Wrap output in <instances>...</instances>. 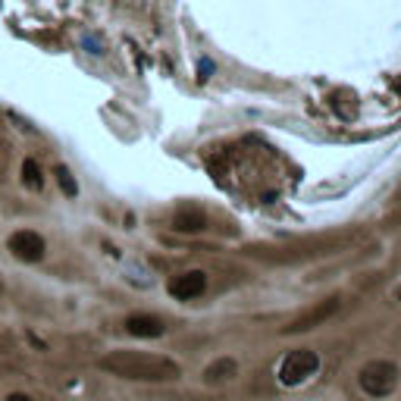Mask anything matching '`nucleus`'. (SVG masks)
I'll use <instances>...</instances> for the list:
<instances>
[{
  "label": "nucleus",
  "mask_w": 401,
  "mask_h": 401,
  "mask_svg": "<svg viewBox=\"0 0 401 401\" xmlns=\"http://www.w3.org/2000/svg\"><path fill=\"white\" fill-rule=\"evenodd\" d=\"M100 370L122 379H138V383H170L179 379V364L160 354H141V351H113L100 357Z\"/></svg>",
  "instance_id": "obj_1"
},
{
  "label": "nucleus",
  "mask_w": 401,
  "mask_h": 401,
  "mask_svg": "<svg viewBox=\"0 0 401 401\" xmlns=\"http://www.w3.org/2000/svg\"><path fill=\"white\" fill-rule=\"evenodd\" d=\"M357 383L370 398H385L395 392L398 385V367L392 361H370L367 367L357 373Z\"/></svg>",
  "instance_id": "obj_2"
},
{
  "label": "nucleus",
  "mask_w": 401,
  "mask_h": 401,
  "mask_svg": "<svg viewBox=\"0 0 401 401\" xmlns=\"http://www.w3.org/2000/svg\"><path fill=\"white\" fill-rule=\"evenodd\" d=\"M320 370V357L308 351V348H301V351H289L286 361L279 364V383L289 385V389H295V385L308 383V379Z\"/></svg>",
  "instance_id": "obj_3"
},
{
  "label": "nucleus",
  "mask_w": 401,
  "mask_h": 401,
  "mask_svg": "<svg viewBox=\"0 0 401 401\" xmlns=\"http://www.w3.org/2000/svg\"><path fill=\"white\" fill-rule=\"evenodd\" d=\"M6 248H10V254L16 260H23V264H41V260H45V254H47V242L35 229L13 232L10 242H6Z\"/></svg>",
  "instance_id": "obj_4"
},
{
  "label": "nucleus",
  "mask_w": 401,
  "mask_h": 401,
  "mask_svg": "<svg viewBox=\"0 0 401 401\" xmlns=\"http://www.w3.org/2000/svg\"><path fill=\"white\" fill-rule=\"evenodd\" d=\"M204 289H207V276L201 269H188V273H182L170 282V295L179 298V301H194V298L204 295Z\"/></svg>",
  "instance_id": "obj_5"
},
{
  "label": "nucleus",
  "mask_w": 401,
  "mask_h": 401,
  "mask_svg": "<svg viewBox=\"0 0 401 401\" xmlns=\"http://www.w3.org/2000/svg\"><path fill=\"white\" fill-rule=\"evenodd\" d=\"M339 310V298H326V301H320L317 308H310L308 313H301V317L295 320L291 326H286V332H304V330H313V326H320V323H326V320L332 317V313Z\"/></svg>",
  "instance_id": "obj_6"
},
{
  "label": "nucleus",
  "mask_w": 401,
  "mask_h": 401,
  "mask_svg": "<svg viewBox=\"0 0 401 401\" xmlns=\"http://www.w3.org/2000/svg\"><path fill=\"white\" fill-rule=\"evenodd\" d=\"M126 332L138 335V339H160V335L166 332V326L154 313H132V317L126 320Z\"/></svg>",
  "instance_id": "obj_7"
},
{
  "label": "nucleus",
  "mask_w": 401,
  "mask_h": 401,
  "mask_svg": "<svg viewBox=\"0 0 401 401\" xmlns=\"http://www.w3.org/2000/svg\"><path fill=\"white\" fill-rule=\"evenodd\" d=\"M236 373H238V364L232 361V357H220V361H214L204 370V379H207V383H223V379H232Z\"/></svg>",
  "instance_id": "obj_8"
},
{
  "label": "nucleus",
  "mask_w": 401,
  "mask_h": 401,
  "mask_svg": "<svg viewBox=\"0 0 401 401\" xmlns=\"http://www.w3.org/2000/svg\"><path fill=\"white\" fill-rule=\"evenodd\" d=\"M204 214L201 210H194V207H185V210H179L176 216H173V226H176L179 232H198V229H204Z\"/></svg>",
  "instance_id": "obj_9"
},
{
  "label": "nucleus",
  "mask_w": 401,
  "mask_h": 401,
  "mask_svg": "<svg viewBox=\"0 0 401 401\" xmlns=\"http://www.w3.org/2000/svg\"><path fill=\"white\" fill-rule=\"evenodd\" d=\"M23 182H25V188H32V192H41V188H45V173H41V166L35 157L23 160Z\"/></svg>",
  "instance_id": "obj_10"
},
{
  "label": "nucleus",
  "mask_w": 401,
  "mask_h": 401,
  "mask_svg": "<svg viewBox=\"0 0 401 401\" xmlns=\"http://www.w3.org/2000/svg\"><path fill=\"white\" fill-rule=\"evenodd\" d=\"M54 176H57V185H60V192L66 194V198H76V194H79V185H76V179H72V173L66 170V166H57Z\"/></svg>",
  "instance_id": "obj_11"
},
{
  "label": "nucleus",
  "mask_w": 401,
  "mask_h": 401,
  "mask_svg": "<svg viewBox=\"0 0 401 401\" xmlns=\"http://www.w3.org/2000/svg\"><path fill=\"white\" fill-rule=\"evenodd\" d=\"M210 72H214V63H210V60L198 63V82H207V79H210Z\"/></svg>",
  "instance_id": "obj_12"
},
{
  "label": "nucleus",
  "mask_w": 401,
  "mask_h": 401,
  "mask_svg": "<svg viewBox=\"0 0 401 401\" xmlns=\"http://www.w3.org/2000/svg\"><path fill=\"white\" fill-rule=\"evenodd\" d=\"M6 401H32L25 395V392H10V395H6Z\"/></svg>",
  "instance_id": "obj_13"
},
{
  "label": "nucleus",
  "mask_w": 401,
  "mask_h": 401,
  "mask_svg": "<svg viewBox=\"0 0 401 401\" xmlns=\"http://www.w3.org/2000/svg\"><path fill=\"white\" fill-rule=\"evenodd\" d=\"M395 295H398V301H401V286H398V291H395Z\"/></svg>",
  "instance_id": "obj_14"
}]
</instances>
